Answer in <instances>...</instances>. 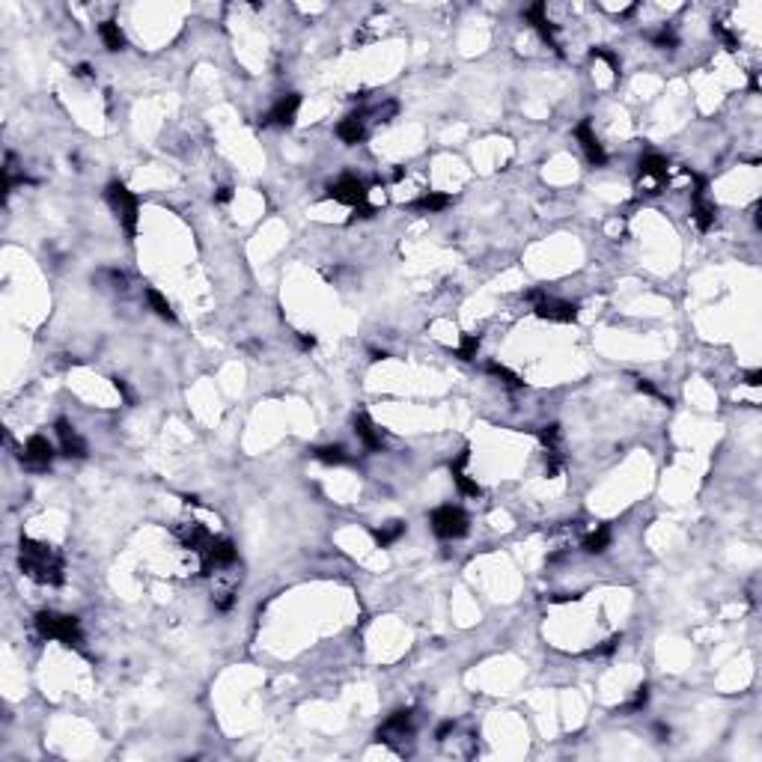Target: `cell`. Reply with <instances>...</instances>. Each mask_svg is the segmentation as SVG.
<instances>
[{"instance_id":"1","label":"cell","mask_w":762,"mask_h":762,"mask_svg":"<svg viewBox=\"0 0 762 762\" xmlns=\"http://www.w3.org/2000/svg\"><path fill=\"white\" fill-rule=\"evenodd\" d=\"M21 572L36 584H63V557L36 539H21Z\"/></svg>"},{"instance_id":"2","label":"cell","mask_w":762,"mask_h":762,"mask_svg":"<svg viewBox=\"0 0 762 762\" xmlns=\"http://www.w3.org/2000/svg\"><path fill=\"white\" fill-rule=\"evenodd\" d=\"M36 632L45 640H60L66 647H81V622L69 614H57V611H42L36 617Z\"/></svg>"},{"instance_id":"3","label":"cell","mask_w":762,"mask_h":762,"mask_svg":"<svg viewBox=\"0 0 762 762\" xmlns=\"http://www.w3.org/2000/svg\"><path fill=\"white\" fill-rule=\"evenodd\" d=\"M105 197L110 202V209L116 212V217H120L125 235H128V239H134V235H138V221H140V215H138L140 212V202H138V197H134L120 179H113L108 185Z\"/></svg>"},{"instance_id":"4","label":"cell","mask_w":762,"mask_h":762,"mask_svg":"<svg viewBox=\"0 0 762 762\" xmlns=\"http://www.w3.org/2000/svg\"><path fill=\"white\" fill-rule=\"evenodd\" d=\"M527 298L533 301V313L539 319H545V321H563V325H569V321L578 319V307L563 298H554L548 292H542V289H533L527 292Z\"/></svg>"},{"instance_id":"5","label":"cell","mask_w":762,"mask_h":762,"mask_svg":"<svg viewBox=\"0 0 762 762\" xmlns=\"http://www.w3.org/2000/svg\"><path fill=\"white\" fill-rule=\"evenodd\" d=\"M429 524H432L435 536H441V539H462L468 533V515L453 503L438 506L429 515Z\"/></svg>"},{"instance_id":"6","label":"cell","mask_w":762,"mask_h":762,"mask_svg":"<svg viewBox=\"0 0 762 762\" xmlns=\"http://www.w3.org/2000/svg\"><path fill=\"white\" fill-rule=\"evenodd\" d=\"M235 560H239V551H235V545L230 539H212L209 548L200 554V572L202 575H215L221 569L235 566Z\"/></svg>"},{"instance_id":"7","label":"cell","mask_w":762,"mask_h":762,"mask_svg":"<svg viewBox=\"0 0 762 762\" xmlns=\"http://www.w3.org/2000/svg\"><path fill=\"white\" fill-rule=\"evenodd\" d=\"M328 197L336 200V202H346V206H364V202H369V191H366V185L358 179V176H343V179H336L331 188H328Z\"/></svg>"},{"instance_id":"8","label":"cell","mask_w":762,"mask_h":762,"mask_svg":"<svg viewBox=\"0 0 762 762\" xmlns=\"http://www.w3.org/2000/svg\"><path fill=\"white\" fill-rule=\"evenodd\" d=\"M54 455H57L54 453V444H51L45 435H33V438H27V444L21 450V462L27 468L42 470V468H48L51 462H54Z\"/></svg>"},{"instance_id":"9","label":"cell","mask_w":762,"mask_h":762,"mask_svg":"<svg viewBox=\"0 0 762 762\" xmlns=\"http://www.w3.org/2000/svg\"><path fill=\"white\" fill-rule=\"evenodd\" d=\"M298 108H301V96L298 93H289V96H280L274 101V108L265 113V125H280V128H289L298 116Z\"/></svg>"},{"instance_id":"10","label":"cell","mask_w":762,"mask_h":762,"mask_svg":"<svg viewBox=\"0 0 762 762\" xmlns=\"http://www.w3.org/2000/svg\"><path fill=\"white\" fill-rule=\"evenodd\" d=\"M667 173H670L667 158H661V155H643L640 158V179L647 182V194H658L661 182H667Z\"/></svg>"},{"instance_id":"11","label":"cell","mask_w":762,"mask_h":762,"mask_svg":"<svg viewBox=\"0 0 762 762\" xmlns=\"http://www.w3.org/2000/svg\"><path fill=\"white\" fill-rule=\"evenodd\" d=\"M575 138H578V143H581V149H584V155H587L589 164L602 167V164L607 161V152H604L602 140L596 138V131H592V123H589V120H584V123L575 125Z\"/></svg>"},{"instance_id":"12","label":"cell","mask_w":762,"mask_h":762,"mask_svg":"<svg viewBox=\"0 0 762 762\" xmlns=\"http://www.w3.org/2000/svg\"><path fill=\"white\" fill-rule=\"evenodd\" d=\"M54 432L60 438V450L63 455H69V459H83L87 455V441L78 435V429L72 426L69 420H57L54 423Z\"/></svg>"},{"instance_id":"13","label":"cell","mask_w":762,"mask_h":762,"mask_svg":"<svg viewBox=\"0 0 762 762\" xmlns=\"http://www.w3.org/2000/svg\"><path fill=\"white\" fill-rule=\"evenodd\" d=\"M524 19H527V21L536 27V33L548 42V48H554L557 54H563V51H560V42H557V30H554V24L548 21V6H545V4H533V6H527V9H524Z\"/></svg>"},{"instance_id":"14","label":"cell","mask_w":762,"mask_h":762,"mask_svg":"<svg viewBox=\"0 0 762 762\" xmlns=\"http://www.w3.org/2000/svg\"><path fill=\"white\" fill-rule=\"evenodd\" d=\"M354 435L361 438V444L366 447V450H372V453H379V450H384V435H381V429L376 426V423L369 420V414H354Z\"/></svg>"},{"instance_id":"15","label":"cell","mask_w":762,"mask_h":762,"mask_svg":"<svg viewBox=\"0 0 762 762\" xmlns=\"http://www.w3.org/2000/svg\"><path fill=\"white\" fill-rule=\"evenodd\" d=\"M414 730V715H411V709H399V712H393L391 718H387L384 724H381V730H379V738L381 741H387L391 736H399V738H405Z\"/></svg>"},{"instance_id":"16","label":"cell","mask_w":762,"mask_h":762,"mask_svg":"<svg viewBox=\"0 0 762 762\" xmlns=\"http://www.w3.org/2000/svg\"><path fill=\"white\" fill-rule=\"evenodd\" d=\"M336 138H340L343 143H349V146L364 143V138H366V116L364 113H351V116H346V120H340V125H336Z\"/></svg>"},{"instance_id":"17","label":"cell","mask_w":762,"mask_h":762,"mask_svg":"<svg viewBox=\"0 0 762 762\" xmlns=\"http://www.w3.org/2000/svg\"><path fill=\"white\" fill-rule=\"evenodd\" d=\"M453 202V197L450 194H441V191H426L423 197H417L414 202H411V209L414 212H423V215H435V212H444L447 206Z\"/></svg>"},{"instance_id":"18","label":"cell","mask_w":762,"mask_h":762,"mask_svg":"<svg viewBox=\"0 0 762 762\" xmlns=\"http://www.w3.org/2000/svg\"><path fill=\"white\" fill-rule=\"evenodd\" d=\"M611 539H614L611 536V527H607V524H599L596 530L584 536V551L587 554H604L607 545H611Z\"/></svg>"},{"instance_id":"19","label":"cell","mask_w":762,"mask_h":762,"mask_svg":"<svg viewBox=\"0 0 762 762\" xmlns=\"http://www.w3.org/2000/svg\"><path fill=\"white\" fill-rule=\"evenodd\" d=\"M98 36H101V42H105L108 51H123L125 48V36H123V30H120L116 21H101L98 24Z\"/></svg>"},{"instance_id":"20","label":"cell","mask_w":762,"mask_h":762,"mask_svg":"<svg viewBox=\"0 0 762 762\" xmlns=\"http://www.w3.org/2000/svg\"><path fill=\"white\" fill-rule=\"evenodd\" d=\"M402 533H405V521H387L381 527L372 530V539L379 542V548H387V545H393Z\"/></svg>"},{"instance_id":"21","label":"cell","mask_w":762,"mask_h":762,"mask_svg":"<svg viewBox=\"0 0 762 762\" xmlns=\"http://www.w3.org/2000/svg\"><path fill=\"white\" fill-rule=\"evenodd\" d=\"M146 304H149L152 313H155L158 319H164V321H176V313H173V307H170V301H167L158 289H146Z\"/></svg>"},{"instance_id":"22","label":"cell","mask_w":762,"mask_h":762,"mask_svg":"<svg viewBox=\"0 0 762 762\" xmlns=\"http://www.w3.org/2000/svg\"><path fill=\"white\" fill-rule=\"evenodd\" d=\"M313 453H316V459L325 462V465H346L351 459L343 444H325V447H316Z\"/></svg>"},{"instance_id":"23","label":"cell","mask_w":762,"mask_h":762,"mask_svg":"<svg viewBox=\"0 0 762 762\" xmlns=\"http://www.w3.org/2000/svg\"><path fill=\"white\" fill-rule=\"evenodd\" d=\"M485 369L492 372V376H495V379H498L503 387H510V391H518V387L524 384V381L515 376V372H513L510 366H503V364H498V361H488V366H485Z\"/></svg>"},{"instance_id":"24","label":"cell","mask_w":762,"mask_h":762,"mask_svg":"<svg viewBox=\"0 0 762 762\" xmlns=\"http://www.w3.org/2000/svg\"><path fill=\"white\" fill-rule=\"evenodd\" d=\"M539 441L545 447V453H560V441H563V432L557 423H548V426L539 429Z\"/></svg>"},{"instance_id":"25","label":"cell","mask_w":762,"mask_h":762,"mask_svg":"<svg viewBox=\"0 0 762 762\" xmlns=\"http://www.w3.org/2000/svg\"><path fill=\"white\" fill-rule=\"evenodd\" d=\"M477 351H480V336H473V334H465L462 336V346L455 349V354H459L462 361H473V358H477Z\"/></svg>"},{"instance_id":"26","label":"cell","mask_w":762,"mask_h":762,"mask_svg":"<svg viewBox=\"0 0 762 762\" xmlns=\"http://www.w3.org/2000/svg\"><path fill=\"white\" fill-rule=\"evenodd\" d=\"M649 39H652V45H655V48H676V45H679V39H676V33H673L667 24H664L661 30H658V33H652Z\"/></svg>"},{"instance_id":"27","label":"cell","mask_w":762,"mask_h":762,"mask_svg":"<svg viewBox=\"0 0 762 762\" xmlns=\"http://www.w3.org/2000/svg\"><path fill=\"white\" fill-rule=\"evenodd\" d=\"M647 703H649V685H640L634 700L629 706H622V712H640V709H647Z\"/></svg>"},{"instance_id":"28","label":"cell","mask_w":762,"mask_h":762,"mask_svg":"<svg viewBox=\"0 0 762 762\" xmlns=\"http://www.w3.org/2000/svg\"><path fill=\"white\" fill-rule=\"evenodd\" d=\"M634 384H637V391H640V393H647V396H652V399H661V402H667V405H670V399H667L661 391H658V387H655L649 379H637Z\"/></svg>"},{"instance_id":"29","label":"cell","mask_w":762,"mask_h":762,"mask_svg":"<svg viewBox=\"0 0 762 762\" xmlns=\"http://www.w3.org/2000/svg\"><path fill=\"white\" fill-rule=\"evenodd\" d=\"M592 57L604 60L607 66H611V72H614V75H619V57L614 54V51H607V48H592Z\"/></svg>"},{"instance_id":"30","label":"cell","mask_w":762,"mask_h":762,"mask_svg":"<svg viewBox=\"0 0 762 762\" xmlns=\"http://www.w3.org/2000/svg\"><path fill=\"white\" fill-rule=\"evenodd\" d=\"M619 640H622V637H619V634H614V637H607V640H604V643H602V647H599V649H596V655H611V652H614V649H617V647H619Z\"/></svg>"},{"instance_id":"31","label":"cell","mask_w":762,"mask_h":762,"mask_svg":"<svg viewBox=\"0 0 762 762\" xmlns=\"http://www.w3.org/2000/svg\"><path fill=\"white\" fill-rule=\"evenodd\" d=\"M113 387H116V391H120V396H123V399H125V402H128V405H131V402H134V393H131V391H128V384H125V381H123V379H113Z\"/></svg>"},{"instance_id":"32","label":"cell","mask_w":762,"mask_h":762,"mask_svg":"<svg viewBox=\"0 0 762 762\" xmlns=\"http://www.w3.org/2000/svg\"><path fill=\"white\" fill-rule=\"evenodd\" d=\"M450 733H453V721H444V724H441V726H438V730H435V738H438V741H444V738H447Z\"/></svg>"},{"instance_id":"33","label":"cell","mask_w":762,"mask_h":762,"mask_svg":"<svg viewBox=\"0 0 762 762\" xmlns=\"http://www.w3.org/2000/svg\"><path fill=\"white\" fill-rule=\"evenodd\" d=\"M759 379H762V372L759 369H751L748 376H744V384H748V387H759Z\"/></svg>"},{"instance_id":"34","label":"cell","mask_w":762,"mask_h":762,"mask_svg":"<svg viewBox=\"0 0 762 762\" xmlns=\"http://www.w3.org/2000/svg\"><path fill=\"white\" fill-rule=\"evenodd\" d=\"M230 197H232V188H221L215 194V202H230Z\"/></svg>"},{"instance_id":"35","label":"cell","mask_w":762,"mask_h":762,"mask_svg":"<svg viewBox=\"0 0 762 762\" xmlns=\"http://www.w3.org/2000/svg\"><path fill=\"white\" fill-rule=\"evenodd\" d=\"M78 78H90V66H78Z\"/></svg>"}]
</instances>
